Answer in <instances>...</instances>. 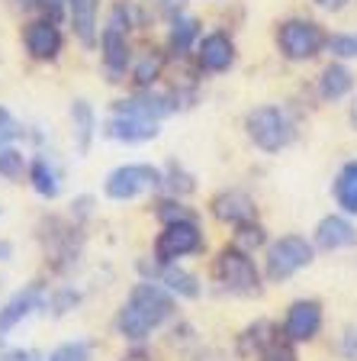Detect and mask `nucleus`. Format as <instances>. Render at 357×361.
I'll use <instances>...</instances> for the list:
<instances>
[{"instance_id": "obj_38", "label": "nucleus", "mask_w": 357, "mask_h": 361, "mask_svg": "<svg viewBox=\"0 0 357 361\" xmlns=\"http://www.w3.org/2000/svg\"><path fill=\"white\" fill-rule=\"evenodd\" d=\"M10 255H13V248H10V242H0V262H7Z\"/></svg>"}, {"instance_id": "obj_17", "label": "nucleus", "mask_w": 357, "mask_h": 361, "mask_svg": "<svg viewBox=\"0 0 357 361\" xmlns=\"http://www.w3.org/2000/svg\"><path fill=\"white\" fill-rule=\"evenodd\" d=\"M277 338H280V332L274 329V323L258 319V323L248 326V329L238 336V355H242V358H254V361H258L261 355L274 345Z\"/></svg>"}, {"instance_id": "obj_7", "label": "nucleus", "mask_w": 357, "mask_h": 361, "mask_svg": "<svg viewBox=\"0 0 357 361\" xmlns=\"http://www.w3.org/2000/svg\"><path fill=\"white\" fill-rule=\"evenodd\" d=\"M164 184V174L151 165H123L116 171H110L104 190L110 200H132V197L145 194V190H155Z\"/></svg>"}, {"instance_id": "obj_34", "label": "nucleus", "mask_w": 357, "mask_h": 361, "mask_svg": "<svg viewBox=\"0 0 357 361\" xmlns=\"http://www.w3.org/2000/svg\"><path fill=\"white\" fill-rule=\"evenodd\" d=\"M0 361H42V358H39V352H32V348H13V352L0 355Z\"/></svg>"}, {"instance_id": "obj_8", "label": "nucleus", "mask_w": 357, "mask_h": 361, "mask_svg": "<svg viewBox=\"0 0 357 361\" xmlns=\"http://www.w3.org/2000/svg\"><path fill=\"white\" fill-rule=\"evenodd\" d=\"M126 32H129V10L116 7L104 30L100 49H104V65L110 71V81H119V75L129 65V45H126Z\"/></svg>"}, {"instance_id": "obj_14", "label": "nucleus", "mask_w": 357, "mask_h": 361, "mask_svg": "<svg viewBox=\"0 0 357 361\" xmlns=\"http://www.w3.org/2000/svg\"><path fill=\"white\" fill-rule=\"evenodd\" d=\"M104 133L110 135V139H116V142H149V139H155L161 129H158L155 120H142V116H123V113H116L110 123L104 126Z\"/></svg>"}, {"instance_id": "obj_39", "label": "nucleus", "mask_w": 357, "mask_h": 361, "mask_svg": "<svg viewBox=\"0 0 357 361\" xmlns=\"http://www.w3.org/2000/svg\"><path fill=\"white\" fill-rule=\"evenodd\" d=\"M16 4H20L23 10H32V7H39V4H42V0H16Z\"/></svg>"}, {"instance_id": "obj_18", "label": "nucleus", "mask_w": 357, "mask_h": 361, "mask_svg": "<svg viewBox=\"0 0 357 361\" xmlns=\"http://www.w3.org/2000/svg\"><path fill=\"white\" fill-rule=\"evenodd\" d=\"M68 16L75 26V36L87 49L97 45V0H68Z\"/></svg>"}, {"instance_id": "obj_33", "label": "nucleus", "mask_w": 357, "mask_h": 361, "mask_svg": "<svg viewBox=\"0 0 357 361\" xmlns=\"http://www.w3.org/2000/svg\"><path fill=\"white\" fill-rule=\"evenodd\" d=\"M77 303V293L75 290H61V293H55V300H52V307H55V313H68V310Z\"/></svg>"}, {"instance_id": "obj_9", "label": "nucleus", "mask_w": 357, "mask_h": 361, "mask_svg": "<svg viewBox=\"0 0 357 361\" xmlns=\"http://www.w3.org/2000/svg\"><path fill=\"white\" fill-rule=\"evenodd\" d=\"M322 329V307L319 300H296L287 310V319H283V338L290 342H309L315 338Z\"/></svg>"}, {"instance_id": "obj_20", "label": "nucleus", "mask_w": 357, "mask_h": 361, "mask_svg": "<svg viewBox=\"0 0 357 361\" xmlns=\"http://www.w3.org/2000/svg\"><path fill=\"white\" fill-rule=\"evenodd\" d=\"M351 87H354V75H351L344 65H338V61L325 65V71L319 75V94H322L325 100H342V97H348Z\"/></svg>"}, {"instance_id": "obj_4", "label": "nucleus", "mask_w": 357, "mask_h": 361, "mask_svg": "<svg viewBox=\"0 0 357 361\" xmlns=\"http://www.w3.org/2000/svg\"><path fill=\"white\" fill-rule=\"evenodd\" d=\"M325 32H322L319 23L313 20H287L277 26V45H280V55L290 61H309L325 49Z\"/></svg>"}, {"instance_id": "obj_21", "label": "nucleus", "mask_w": 357, "mask_h": 361, "mask_svg": "<svg viewBox=\"0 0 357 361\" xmlns=\"http://www.w3.org/2000/svg\"><path fill=\"white\" fill-rule=\"evenodd\" d=\"M71 126H75L77 152L87 155L90 142H94V129H97V120H94V110H90L87 100H75V104H71Z\"/></svg>"}, {"instance_id": "obj_13", "label": "nucleus", "mask_w": 357, "mask_h": 361, "mask_svg": "<svg viewBox=\"0 0 357 361\" xmlns=\"http://www.w3.org/2000/svg\"><path fill=\"white\" fill-rule=\"evenodd\" d=\"M254 200L245 190H223V194L213 197V216L223 219V223L242 226V223H254Z\"/></svg>"}, {"instance_id": "obj_24", "label": "nucleus", "mask_w": 357, "mask_h": 361, "mask_svg": "<svg viewBox=\"0 0 357 361\" xmlns=\"http://www.w3.org/2000/svg\"><path fill=\"white\" fill-rule=\"evenodd\" d=\"M196 36H200V23H196L194 16H174L171 20V36H168V42H171L174 55H184L187 49L194 45Z\"/></svg>"}, {"instance_id": "obj_36", "label": "nucleus", "mask_w": 357, "mask_h": 361, "mask_svg": "<svg viewBox=\"0 0 357 361\" xmlns=\"http://www.w3.org/2000/svg\"><path fill=\"white\" fill-rule=\"evenodd\" d=\"M342 352H344V358L357 361V332H354V329H351L348 336H344V345H342Z\"/></svg>"}, {"instance_id": "obj_26", "label": "nucleus", "mask_w": 357, "mask_h": 361, "mask_svg": "<svg viewBox=\"0 0 357 361\" xmlns=\"http://www.w3.org/2000/svg\"><path fill=\"white\" fill-rule=\"evenodd\" d=\"M23 171H26V155L13 145H0V178L16 180L23 178Z\"/></svg>"}, {"instance_id": "obj_32", "label": "nucleus", "mask_w": 357, "mask_h": 361, "mask_svg": "<svg viewBox=\"0 0 357 361\" xmlns=\"http://www.w3.org/2000/svg\"><path fill=\"white\" fill-rule=\"evenodd\" d=\"M16 135H23V126L13 120V116H10V110H4V106H0V145H10Z\"/></svg>"}, {"instance_id": "obj_25", "label": "nucleus", "mask_w": 357, "mask_h": 361, "mask_svg": "<svg viewBox=\"0 0 357 361\" xmlns=\"http://www.w3.org/2000/svg\"><path fill=\"white\" fill-rule=\"evenodd\" d=\"M161 68H164L161 52H155V49L142 52V55H139V61H135V68H132L135 84H139V87H151V84L158 81V75H161Z\"/></svg>"}, {"instance_id": "obj_35", "label": "nucleus", "mask_w": 357, "mask_h": 361, "mask_svg": "<svg viewBox=\"0 0 357 361\" xmlns=\"http://www.w3.org/2000/svg\"><path fill=\"white\" fill-rule=\"evenodd\" d=\"M184 4H187V0H158V7H161V13H164V16H171V20H174V16H180Z\"/></svg>"}, {"instance_id": "obj_5", "label": "nucleus", "mask_w": 357, "mask_h": 361, "mask_svg": "<svg viewBox=\"0 0 357 361\" xmlns=\"http://www.w3.org/2000/svg\"><path fill=\"white\" fill-rule=\"evenodd\" d=\"M203 248V233L194 219H180V223H168L155 242V262L158 264H174L177 258L194 255Z\"/></svg>"}, {"instance_id": "obj_23", "label": "nucleus", "mask_w": 357, "mask_h": 361, "mask_svg": "<svg viewBox=\"0 0 357 361\" xmlns=\"http://www.w3.org/2000/svg\"><path fill=\"white\" fill-rule=\"evenodd\" d=\"M30 180H32V188H36L39 197H45V200H52V197H58L61 190V180H58V171H55L45 158H36L30 165Z\"/></svg>"}, {"instance_id": "obj_40", "label": "nucleus", "mask_w": 357, "mask_h": 361, "mask_svg": "<svg viewBox=\"0 0 357 361\" xmlns=\"http://www.w3.org/2000/svg\"><path fill=\"white\" fill-rule=\"evenodd\" d=\"M351 123H354V129H357V100H354V106H351Z\"/></svg>"}, {"instance_id": "obj_15", "label": "nucleus", "mask_w": 357, "mask_h": 361, "mask_svg": "<svg viewBox=\"0 0 357 361\" xmlns=\"http://www.w3.org/2000/svg\"><path fill=\"white\" fill-rule=\"evenodd\" d=\"M315 245L325 252H338V248L357 245V229L344 216H325L315 226Z\"/></svg>"}, {"instance_id": "obj_6", "label": "nucleus", "mask_w": 357, "mask_h": 361, "mask_svg": "<svg viewBox=\"0 0 357 361\" xmlns=\"http://www.w3.org/2000/svg\"><path fill=\"white\" fill-rule=\"evenodd\" d=\"M306 264H313V245L303 235H283L268 248V278L287 281Z\"/></svg>"}, {"instance_id": "obj_3", "label": "nucleus", "mask_w": 357, "mask_h": 361, "mask_svg": "<svg viewBox=\"0 0 357 361\" xmlns=\"http://www.w3.org/2000/svg\"><path fill=\"white\" fill-rule=\"evenodd\" d=\"M213 271H216V281L229 293H238V297H258V293H261L258 268H254L251 255H248V252H242L238 245H225L223 252H219Z\"/></svg>"}, {"instance_id": "obj_29", "label": "nucleus", "mask_w": 357, "mask_h": 361, "mask_svg": "<svg viewBox=\"0 0 357 361\" xmlns=\"http://www.w3.org/2000/svg\"><path fill=\"white\" fill-rule=\"evenodd\" d=\"M90 352H94V345L84 342V338H77V342L58 345L52 355H49V361H90Z\"/></svg>"}, {"instance_id": "obj_30", "label": "nucleus", "mask_w": 357, "mask_h": 361, "mask_svg": "<svg viewBox=\"0 0 357 361\" xmlns=\"http://www.w3.org/2000/svg\"><path fill=\"white\" fill-rule=\"evenodd\" d=\"M158 216L164 219V226H168V223H180V219H194V216H190V210H187L180 200H161V203H158Z\"/></svg>"}, {"instance_id": "obj_12", "label": "nucleus", "mask_w": 357, "mask_h": 361, "mask_svg": "<svg viewBox=\"0 0 357 361\" xmlns=\"http://www.w3.org/2000/svg\"><path fill=\"white\" fill-rule=\"evenodd\" d=\"M196 61H200V68L209 71V75L229 71L232 61H235V42H232L225 32H209V36H203V42L196 45Z\"/></svg>"}, {"instance_id": "obj_27", "label": "nucleus", "mask_w": 357, "mask_h": 361, "mask_svg": "<svg viewBox=\"0 0 357 361\" xmlns=\"http://www.w3.org/2000/svg\"><path fill=\"white\" fill-rule=\"evenodd\" d=\"M238 233H235V245L242 248V252H248V255H251L254 248H261L264 245V239H268V235H264V229H261L258 223H242V226H235Z\"/></svg>"}, {"instance_id": "obj_10", "label": "nucleus", "mask_w": 357, "mask_h": 361, "mask_svg": "<svg viewBox=\"0 0 357 361\" xmlns=\"http://www.w3.org/2000/svg\"><path fill=\"white\" fill-rule=\"evenodd\" d=\"M45 303H49V297H45L42 284H30V287H23V290H16L13 297L0 307V332H10L16 323H23L26 316L42 310Z\"/></svg>"}, {"instance_id": "obj_19", "label": "nucleus", "mask_w": 357, "mask_h": 361, "mask_svg": "<svg viewBox=\"0 0 357 361\" xmlns=\"http://www.w3.org/2000/svg\"><path fill=\"white\" fill-rule=\"evenodd\" d=\"M151 281L155 284H164L171 293H177V297H200V281L190 274V271L184 268H174V264H161V268L151 271Z\"/></svg>"}, {"instance_id": "obj_37", "label": "nucleus", "mask_w": 357, "mask_h": 361, "mask_svg": "<svg viewBox=\"0 0 357 361\" xmlns=\"http://www.w3.org/2000/svg\"><path fill=\"white\" fill-rule=\"evenodd\" d=\"M322 10H328V13H338V10L348 7V0H315Z\"/></svg>"}, {"instance_id": "obj_31", "label": "nucleus", "mask_w": 357, "mask_h": 361, "mask_svg": "<svg viewBox=\"0 0 357 361\" xmlns=\"http://www.w3.org/2000/svg\"><path fill=\"white\" fill-rule=\"evenodd\" d=\"M258 361H296V352H293L290 338H277L274 345H270L268 352L261 355Z\"/></svg>"}, {"instance_id": "obj_16", "label": "nucleus", "mask_w": 357, "mask_h": 361, "mask_svg": "<svg viewBox=\"0 0 357 361\" xmlns=\"http://www.w3.org/2000/svg\"><path fill=\"white\" fill-rule=\"evenodd\" d=\"M174 110L171 97H161V94H139V97H129V100H119L116 113L123 116H142V120H161L168 113Z\"/></svg>"}, {"instance_id": "obj_22", "label": "nucleus", "mask_w": 357, "mask_h": 361, "mask_svg": "<svg viewBox=\"0 0 357 361\" xmlns=\"http://www.w3.org/2000/svg\"><path fill=\"white\" fill-rule=\"evenodd\" d=\"M335 200L344 213H357V161H348V165L338 171L335 178Z\"/></svg>"}, {"instance_id": "obj_28", "label": "nucleus", "mask_w": 357, "mask_h": 361, "mask_svg": "<svg viewBox=\"0 0 357 361\" xmlns=\"http://www.w3.org/2000/svg\"><path fill=\"white\" fill-rule=\"evenodd\" d=\"M325 49L335 59H357V32H335V36H328Z\"/></svg>"}, {"instance_id": "obj_1", "label": "nucleus", "mask_w": 357, "mask_h": 361, "mask_svg": "<svg viewBox=\"0 0 357 361\" xmlns=\"http://www.w3.org/2000/svg\"><path fill=\"white\" fill-rule=\"evenodd\" d=\"M171 313H174L171 293L161 290L155 281H145V284H135L129 300L123 303V310L116 316V332L123 338H129V342H142Z\"/></svg>"}, {"instance_id": "obj_2", "label": "nucleus", "mask_w": 357, "mask_h": 361, "mask_svg": "<svg viewBox=\"0 0 357 361\" xmlns=\"http://www.w3.org/2000/svg\"><path fill=\"white\" fill-rule=\"evenodd\" d=\"M248 135L261 152H280L293 142L296 126H293L290 113L280 110V106H258V110L248 113Z\"/></svg>"}, {"instance_id": "obj_11", "label": "nucleus", "mask_w": 357, "mask_h": 361, "mask_svg": "<svg viewBox=\"0 0 357 361\" xmlns=\"http://www.w3.org/2000/svg\"><path fill=\"white\" fill-rule=\"evenodd\" d=\"M23 42H26V52L39 61H55L61 52V32L52 20H36L23 30Z\"/></svg>"}]
</instances>
